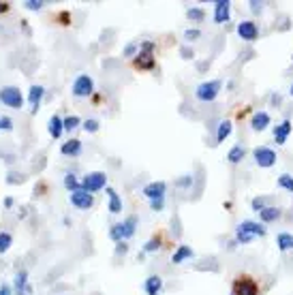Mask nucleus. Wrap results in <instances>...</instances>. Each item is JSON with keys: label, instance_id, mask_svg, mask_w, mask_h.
Returning <instances> with one entry per match:
<instances>
[{"label": "nucleus", "instance_id": "9", "mask_svg": "<svg viewBox=\"0 0 293 295\" xmlns=\"http://www.w3.org/2000/svg\"><path fill=\"white\" fill-rule=\"evenodd\" d=\"M238 37L242 41H257V37H259V28H257V24L253 19H244L238 24Z\"/></svg>", "mask_w": 293, "mask_h": 295}, {"label": "nucleus", "instance_id": "1", "mask_svg": "<svg viewBox=\"0 0 293 295\" xmlns=\"http://www.w3.org/2000/svg\"><path fill=\"white\" fill-rule=\"evenodd\" d=\"M154 49L156 45L152 41H144L139 45V54L135 56V69L139 71H152L154 69Z\"/></svg>", "mask_w": 293, "mask_h": 295}, {"label": "nucleus", "instance_id": "25", "mask_svg": "<svg viewBox=\"0 0 293 295\" xmlns=\"http://www.w3.org/2000/svg\"><path fill=\"white\" fill-rule=\"evenodd\" d=\"M231 131H233L231 120H223V122L218 124V128H216V141H218V143H223V141L231 135Z\"/></svg>", "mask_w": 293, "mask_h": 295}, {"label": "nucleus", "instance_id": "30", "mask_svg": "<svg viewBox=\"0 0 293 295\" xmlns=\"http://www.w3.org/2000/svg\"><path fill=\"white\" fill-rule=\"evenodd\" d=\"M187 17L191 21H201L205 17V11L203 9H199V6H191V9L187 11Z\"/></svg>", "mask_w": 293, "mask_h": 295}, {"label": "nucleus", "instance_id": "37", "mask_svg": "<svg viewBox=\"0 0 293 295\" xmlns=\"http://www.w3.org/2000/svg\"><path fill=\"white\" fill-rule=\"evenodd\" d=\"M251 205H253L255 212H261L263 207H268V205H266V197H255V199L251 201Z\"/></svg>", "mask_w": 293, "mask_h": 295}, {"label": "nucleus", "instance_id": "48", "mask_svg": "<svg viewBox=\"0 0 293 295\" xmlns=\"http://www.w3.org/2000/svg\"><path fill=\"white\" fill-rule=\"evenodd\" d=\"M289 95H291V97H293V86H291V90H289Z\"/></svg>", "mask_w": 293, "mask_h": 295}, {"label": "nucleus", "instance_id": "21", "mask_svg": "<svg viewBox=\"0 0 293 295\" xmlns=\"http://www.w3.org/2000/svg\"><path fill=\"white\" fill-rule=\"evenodd\" d=\"M135 229H137V218H135V216H128L124 222H120V231H122V242L135 235Z\"/></svg>", "mask_w": 293, "mask_h": 295}, {"label": "nucleus", "instance_id": "16", "mask_svg": "<svg viewBox=\"0 0 293 295\" xmlns=\"http://www.w3.org/2000/svg\"><path fill=\"white\" fill-rule=\"evenodd\" d=\"M251 126H253V131H266V128L270 126V113L268 111H257L253 120H251Z\"/></svg>", "mask_w": 293, "mask_h": 295}, {"label": "nucleus", "instance_id": "17", "mask_svg": "<svg viewBox=\"0 0 293 295\" xmlns=\"http://www.w3.org/2000/svg\"><path fill=\"white\" fill-rule=\"evenodd\" d=\"M60 152L64 156H80L82 154V141L80 139H69L60 146Z\"/></svg>", "mask_w": 293, "mask_h": 295}, {"label": "nucleus", "instance_id": "5", "mask_svg": "<svg viewBox=\"0 0 293 295\" xmlns=\"http://www.w3.org/2000/svg\"><path fill=\"white\" fill-rule=\"evenodd\" d=\"M75 98H88L92 97V92H95V79L90 75H77V79L73 82V88H71Z\"/></svg>", "mask_w": 293, "mask_h": 295}, {"label": "nucleus", "instance_id": "33", "mask_svg": "<svg viewBox=\"0 0 293 295\" xmlns=\"http://www.w3.org/2000/svg\"><path fill=\"white\" fill-rule=\"evenodd\" d=\"M98 126H101V124H98V120H95V118H88V120L82 122V128L86 133H97Z\"/></svg>", "mask_w": 293, "mask_h": 295}, {"label": "nucleus", "instance_id": "20", "mask_svg": "<svg viewBox=\"0 0 293 295\" xmlns=\"http://www.w3.org/2000/svg\"><path fill=\"white\" fill-rule=\"evenodd\" d=\"M144 287H146V293H148V295H159V293L163 291V278L156 276V274L148 276V280H146Z\"/></svg>", "mask_w": 293, "mask_h": 295}, {"label": "nucleus", "instance_id": "12", "mask_svg": "<svg viewBox=\"0 0 293 295\" xmlns=\"http://www.w3.org/2000/svg\"><path fill=\"white\" fill-rule=\"evenodd\" d=\"M43 95H45V88L43 86H30V92H28V103H30V113H37L39 107H41V100Z\"/></svg>", "mask_w": 293, "mask_h": 295}, {"label": "nucleus", "instance_id": "31", "mask_svg": "<svg viewBox=\"0 0 293 295\" xmlns=\"http://www.w3.org/2000/svg\"><path fill=\"white\" fill-rule=\"evenodd\" d=\"M11 242H13L11 233H6V231H2V233H0V255H2V253H6V250L11 248Z\"/></svg>", "mask_w": 293, "mask_h": 295}, {"label": "nucleus", "instance_id": "32", "mask_svg": "<svg viewBox=\"0 0 293 295\" xmlns=\"http://www.w3.org/2000/svg\"><path fill=\"white\" fill-rule=\"evenodd\" d=\"M255 240V237L251 233L242 231V229H235V244H251Z\"/></svg>", "mask_w": 293, "mask_h": 295}, {"label": "nucleus", "instance_id": "18", "mask_svg": "<svg viewBox=\"0 0 293 295\" xmlns=\"http://www.w3.org/2000/svg\"><path fill=\"white\" fill-rule=\"evenodd\" d=\"M191 257H193V248L187 246V244H180L176 253L171 255V263H174V265H180L182 261H187V259H191Z\"/></svg>", "mask_w": 293, "mask_h": 295}, {"label": "nucleus", "instance_id": "6", "mask_svg": "<svg viewBox=\"0 0 293 295\" xmlns=\"http://www.w3.org/2000/svg\"><path fill=\"white\" fill-rule=\"evenodd\" d=\"M233 295H259V285L251 276H238L233 280Z\"/></svg>", "mask_w": 293, "mask_h": 295}, {"label": "nucleus", "instance_id": "28", "mask_svg": "<svg viewBox=\"0 0 293 295\" xmlns=\"http://www.w3.org/2000/svg\"><path fill=\"white\" fill-rule=\"evenodd\" d=\"M278 186L293 195V176H289V174H281V176H278Z\"/></svg>", "mask_w": 293, "mask_h": 295}, {"label": "nucleus", "instance_id": "15", "mask_svg": "<svg viewBox=\"0 0 293 295\" xmlns=\"http://www.w3.org/2000/svg\"><path fill=\"white\" fill-rule=\"evenodd\" d=\"M15 295H30V285H28L26 270H19L15 274Z\"/></svg>", "mask_w": 293, "mask_h": 295}, {"label": "nucleus", "instance_id": "41", "mask_svg": "<svg viewBox=\"0 0 293 295\" xmlns=\"http://www.w3.org/2000/svg\"><path fill=\"white\" fill-rule=\"evenodd\" d=\"M163 205H165V197H163V199H154V201H150V207H152L154 212H161V210H163Z\"/></svg>", "mask_w": 293, "mask_h": 295}, {"label": "nucleus", "instance_id": "11", "mask_svg": "<svg viewBox=\"0 0 293 295\" xmlns=\"http://www.w3.org/2000/svg\"><path fill=\"white\" fill-rule=\"evenodd\" d=\"M231 17V2L229 0H218L214 4V21L216 24H227Z\"/></svg>", "mask_w": 293, "mask_h": 295}, {"label": "nucleus", "instance_id": "43", "mask_svg": "<svg viewBox=\"0 0 293 295\" xmlns=\"http://www.w3.org/2000/svg\"><path fill=\"white\" fill-rule=\"evenodd\" d=\"M126 248H128V246H126V242H118V248H116V253H118V255H120V253L124 255V253H126Z\"/></svg>", "mask_w": 293, "mask_h": 295}, {"label": "nucleus", "instance_id": "39", "mask_svg": "<svg viewBox=\"0 0 293 295\" xmlns=\"http://www.w3.org/2000/svg\"><path fill=\"white\" fill-rule=\"evenodd\" d=\"M11 128H13V120L9 116L0 118V131H11Z\"/></svg>", "mask_w": 293, "mask_h": 295}, {"label": "nucleus", "instance_id": "29", "mask_svg": "<svg viewBox=\"0 0 293 295\" xmlns=\"http://www.w3.org/2000/svg\"><path fill=\"white\" fill-rule=\"evenodd\" d=\"M62 124H64V131H75L77 126L82 124V120L77 118V116H67V118H62Z\"/></svg>", "mask_w": 293, "mask_h": 295}, {"label": "nucleus", "instance_id": "26", "mask_svg": "<svg viewBox=\"0 0 293 295\" xmlns=\"http://www.w3.org/2000/svg\"><path fill=\"white\" fill-rule=\"evenodd\" d=\"M244 154H246V150L242 148V146H233V148L229 150V154H227V161H229L231 165H238L242 158H244Z\"/></svg>", "mask_w": 293, "mask_h": 295}, {"label": "nucleus", "instance_id": "13", "mask_svg": "<svg viewBox=\"0 0 293 295\" xmlns=\"http://www.w3.org/2000/svg\"><path fill=\"white\" fill-rule=\"evenodd\" d=\"M291 131H293V122L283 120L278 126H274V141L278 143V146H283V143L287 141V137L291 135Z\"/></svg>", "mask_w": 293, "mask_h": 295}, {"label": "nucleus", "instance_id": "40", "mask_svg": "<svg viewBox=\"0 0 293 295\" xmlns=\"http://www.w3.org/2000/svg\"><path fill=\"white\" fill-rule=\"evenodd\" d=\"M137 49H139V45H137V43H128V45L124 47V56H126V58H131V56L135 54V52H137Z\"/></svg>", "mask_w": 293, "mask_h": 295}, {"label": "nucleus", "instance_id": "44", "mask_svg": "<svg viewBox=\"0 0 293 295\" xmlns=\"http://www.w3.org/2000/svg\"><path fill=\"white\" fill-rule=\"evenodd\" d=\"M191 182H193V178H191V176H184V180H180L178 184H180V186H189Z\"/></svg>", "mask_w": 293, "mask_h": 295}, {"label": "nucleus", "instance_id": "45", "mask_svg": "<svg viewBox=\"0 0 293 295\" xmlns=\"http://www.w3.org/2000/svg\"><path fill=\"white\" fill-rule=\"evenodd\" d=\"M9 11V2H0V13H6Z\"/></svg>", "mask_w": 293, "mask_h": 295}, {"label": "nucleus", "instance_id": "42", "mask_svg": "<svg viewBox=\"0 0 293 295\" xmlns=\"http://www.w3.org/2000/svg\"><path fill=\"white\" fill-rule=\"evenodd\" d=\"M0 295H13V289L9 285H2V287H0Z\"/></svg>", "mask_w": 293, "mask_h": 295}, {"label": "nucleus", "instance_id": "23", "mask_svg": "<svg viewBox=\"0 0 293 295\" xmlns=\"http://www.w3.org/2000/svg\"><path fill=\"white\" fill-rule=\"evenodd\" d=\"M107 197H109V212L111 214H120L122 212V199H120V195L113 189H109V186H107Z\"/></svg>", "mask_w": 293, "mask_h": 295}, {"label": "nucleus", "instance_id": "19", "mask_svg": "<svg viewBox=\"0 0 293 295\" xmlns=\"http://www.w3.org/2000/svg\"><path fill=\"white\" fill-rule=\"evenodd\" d=\"M47 131L54 139H60V135L64 133V124H62V118L60 116H52L47 122Z\"/></svg>", "mask_w": 293, "mask_h": 295}, {"label": "nucleus", "instance_id": "8", "mask_svg": "<svg viewBox=\"0 0 293 295\" xmlns=\"http://www.w3.org/2000/svg\"><path fill=\"white\" fill-rule=\"evenodd\" d=\"M71 203H73L77 210H90V207L95 205V195L86 193L84 189L73 191V193H71Z\"/></svg>", "mask_w": 293, "mask_h": 295}, {"label": "nucleus", "instance_id": "34", "mask_svg": "<svg viewBox=\"0 0 293 295\" xmlns=\"http://www.w3.org/2000/svg\"><path fill=\"white\" fill-rule=\"evenodd\" d=\"M159 248H161V237H152V240H148V242H146L144 253H156Z\"/></svg>", "mask_w": 293, "mask_h": 295}, {"label": "nucleus", "instance_id": "2", "mask_svg": "<svg viewBox=\"0 0 293 295\" xmlns=\"http://www.w3.org/2000/svg\"><path fill=\"white\" fill-rule=\"evenodd\" d=\"M220 88H223V82H220V79H210V82H203L197 86L195 97H197V100H201V103H212V100L218 97Z\"/></svg>", "mask_w": 293, "mask_h": 295}, {"label": "nucleus", "instance_id": "35", "mask_svg": "<svg viewBox=\"0 0 293 295\" xmlns=\"http://www.w3.org/2000/svg\"><path fill=\"white\" fill-rule=\"evenodd\" d=\"M24 6L28 11H41L43 6H45V2H43V0H26Z\"/></svg>", "mask_w": 293, "mask_h": 295}, {"label": "nucleus", "instance_id": "46", "mask_svg": "<svg viewBox=\"0 0 293 295\" xmlns=\"http://www.w3.org/2000/svg\"><path fill=\"white\" fill-rule=\"evenodd\" d=\"M251 6H253V11H255V13H259V11H261V4H259V2H251Z\"/></svg>", "mask_w": 293, "mask_h": 295}, {"label": "nucleus", "instance_id": "4", "mask_svg": "<svg viewBox=\"0 0 293 295\" xmlns=\"http://www.w3.org/2000/svg\"><path fill=\"white\" fill-rule=\"evenodd\" d=\"M0 103L11 107V109H21L24 97H21L19 88H15V86H4V88H0Z\"/></svg>", "mask_w": 293, "mask_h": 295}, {"label": "nucleus", "instance_id": "47", "mask_svg": "<svg viewBox=\"0 0 293 295\" xmlns=\"http://www.w3.org/2000/svg\"><path fill=\"white\" fill-rule=\"evenodd\" d=\"M11 205H13V199L6 197V199H4V207H11Z\"/></svg>", "mask_w": 293, "mask_h": 295}, {"label": "nucleus", "instance_id": "24", "mask_svg": "<svg viewBox=\"0 0 293 295\" xmlns=\"http://www.w3.org/2000/svg\"><path fill=\"white\" fill-rule=\"evenodd\" d=\"M259 218L263 222H274L281 218V207H274V205H268V207H263V210L259 212Z\"/></svg>", "mask_w": 293, "mask_h": 295}, {"label": "nucleus", "instance_id": "7", "mask_svg": "<svg viewBox=\"0 0 293 295\" xmlns=\"http://www.w3.org/2000/svg\"><path fill=\"white\" fill-rule=\"evenodd\" d=\"M253 158L259 167L270 169V167H274V163H276V152L268 146H259V148L253 150Z\"/></svg>", "mask_w": 293, "mask_h": 295}, {"label": "nucleus", "instance_id": "27", "mask_svg": "<svg viewBox=\"0 0 293 295\" xmlns=\"http://www.w3.org/2000/svg\"><path fill=\"white\" fill-rule=\"evenodd\" d=\"M64 189H69L71 193L80 191L82 189V180H77L75 174H67V176H64Z\"/></svg>", "mask_w": 293, "mask_h": 295}, {"label": "nucleus", "instance_id": "10", "mask_svg": "<svg viewBox=\"0 0 293 295\" xmlns=\"http://www.w3.org/2000/svg\"><path fill=\"white\" fill-rule=\"evenodd\" d=\"M165 191H167V184L159 180V182H148L141 193H144V197H146V199L154 201V199H163V197H165Z\"/></svg>", "mask_w": 293, "mask_h": 295}, {"label": "nucleus", "instance_id": "22", "mask_svg": "<svg viewBox=\"0 0 293 295\" xmlns=\"http://www.w3.org/2000/svg\"><path fill=\"white\" fill-rule=\"evenodd\" d=\"M276 246L281 253H287V250H293V235L287 231H281L276 235Z\"/></svg>", "mask_w": 293, "mask_h": 295}, {"label": "nucleus", "instance_id": "3", "mask_svg": "<svg viewBox=\"0 0 293 295\" xmlns=\"http://www.w3.org/2000/svg\"><path fill=\"white\" fill-rule=\"evenodd\" d=\"M82 189L86 193H98V191H103L107 189V176L103 174V171H90V174H86L82 178Z\"/></svg>", "mask_w": 293, "mask_h": 295}, {"label": "nucleus", "instance_id": "38", "mask_svg": "<svg viewBox=\"0 0 293 295\" xmlns=\"http://www.w3.org/2000/svg\"><path fill=\"white\" fill-rule=\"evenodd\" d=\"M199 37H201V32H199L197 28H189V30L184 32V39H187V41H197Z\"/></svg>", "mask_w": 293, "mask_h": 295}, {"label": "nucleus", "instance_id": "36", "mask_svg": "<svg viewBox=\"0 0 293 295\" xmlns=\"http://www.w3.org/2000/svg\"><path fill=\"white\" fill-rule=\"evenodd\" d=\"M109 237H111L113 242H122V231H120V222L111 225V229H109Z\"/></svg>", "mask_w": 293, "mask_h": 295}, {"label": "nucleus", "instance_id": "14", "mask_svg": "<svg viewBox=\"0 0 293 295\" xmlns=\"http://www.w3.org/2000/svg\"><path fill=\"white\" fill-rule=\"evenodd\" d=\"M238 229H242V231H246V233H251L253 237H263L268 233V229L263 227V225H259V222H255V220H242L240 225H238Z\"/></svg>", "mask_w": 293, "mask_h": 295}]
</instances>
